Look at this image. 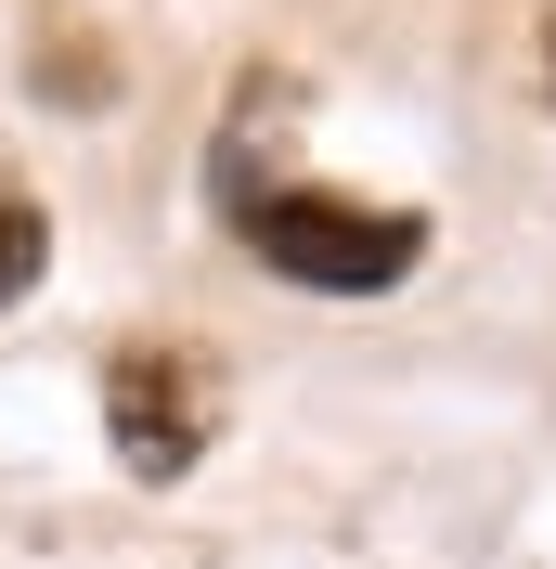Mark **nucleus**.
<instances>
[{
  "mask_svg": "<svg viewBox=\"0 0 556 569\" xmlns=\"http://www.w3.org/2000/svg\"><path fill=\"white\" fill-rule=\"evenodd\" d=\"M105 427H117V466L130 479H181L220 427V376L195 350H117L105 376Z\"/></svg>",
  "mask_w": 556,
  "mask_h": 569,
  "instance_id": "f03ea898",
  "label": "nucleus"
},
{
  "mask_svg": "<svg viewBox=\"0 0 556 569\" xmlns=\"http://www.w3.org/2000/svg\"><path fill=\"white\" fill-rule=\"evenodd\" d=\"M39 259H52V220H39V194H27V181H0V311L39 284Z\"/></svg>",
  "mask_w": 556,
  "mask_h": 569,
  "instance_id": "7ed1b4c3",
  "label": "nucleus"
},
{
  "mask_svg": "<svg viewBox=\"0 0 556 569\" xmlns=\"http://www.w3.org/2000/svg\"><path fill=\"white\" fill-rule=\"evenodd\" d=\"M246 247L272 259L285 284H324V298H376V284L415 272L427 220L415 208H363V194H311V181H272V194H234Z\"/></svg>",
  "mask_w": 556,
  "mask_h": 569,
  "instance_id": "f257e3e1",
  "label": "nucleus"
}]
</instances>
